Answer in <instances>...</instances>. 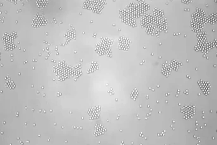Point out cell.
<instances>
[{
	"label": "cell",
	"instance_id": "obj_1",
	"mask_svg": "<svg viewBox=\"0 0 217 145\" xmlns=\"http://www.w3.org/2000/svg\"><path fill=\"white\" fill-rule=\"evenodd\" d=\"M48 22L44 16L36 15L32 21V25L35 28H38L42 26L45 25Z\"/></svg>",
	"mask_w": 217,
	"mask_h": 145
},
{
	"label": "cell",
	"instance_id": "obj_2",
	"mask_svg": "<svg viewBox=\"0 0 217 145\" xmlns=\"http://www.w3.org/2000/svg\"><path fill=\"white\" fill-rule=\"evenodd\" d=\"M48 1H37L36 4L39 8H42L46 6L48 4Z\"/></svg>",
	"mask_w": 217,
	"mask_h": 145
}]
</instances>
